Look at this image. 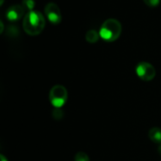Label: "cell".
Wrapping results in <instances>:
<instances>
[{
    "mask_svg": "<svg viewBox=\"0 0 161 161\" xmlns=\"http://www.w3.org/2000/svg\"><path fill=\"white\" fill-rule=\"evenodd\" d=\"M45 26L44 16L40 11H28L23 20V27L26 34L30 36H37L42 32Z\"/></svg>",
    "mask_w": 161,
    "mask_h": 161,
    "instance_id": "cell-1",
    "label": "cell"
},
{
    "mask_svg": "<svg viewBox=\"0 0 161 161\" xmlns=\"http://www.w3.org/2000/svg\"><path fill=\"white\" fill-rule=\"evenodd\" d=\"M122 33V25L116 19L106 20L99 31L100 37L108 42H115Z\"/></svg>",
    "mask_w": 161,
    "mask_h": 161,
    "instance_id": "cell-2",
    "label": "cell"
},
{
    "mask_svg": "<svg viewBox=\"0 0 161 161\" xmlns=\"http://www.w3.org/2000/svg\"><path fill=\"white\" fill-rule=\"evenodd\" d=\"M68 92L62 85H55L49 92V100L54 108H61L66 103Z\"/></svg>",
    "mask_w": 161,
    "mask_h": 161,
    "instance_id": "cell-3",
    "label": "cell"
},
{
    "mask_svg": "<svg viewBox=\"0 0 161 161\" xmlns=\"http://www.w3.org/2000/svg\"><path fill=\"white\" fill-rule=\"evenodd\" d=\"M136 74L142 80L151 81L156 76V69L151 63L143 61L136 66Z\"/></svg>",
    "mask_w": 161,
    "mask_h": 161,
    "instance_id": "cell-4",
    "label": "cell"
},
{
    "mask_svg": "<svg viewBox=\"0 0 161 161\" xmlns=\"http://www.w3.org/2000/svg\"><path fill=\"white\" fill-rule=\"evenodd\" d=\"M44 12L47 20L53 24L58 25L61 22V11L58 6L55 3H48L44 8Z\"/></svg>",
    "mask_w": 161,
    "mask_h": 161,
    "instance_id": "cell-5",
    "label": "cell"
},
{
    "mask_svg": "<svg viewBox=\"0 0 161 161\" xmlns=\"http://www.w3.org/2000/svg\"><path fill=\"white\" fill-rule=\"evenodd\" d=\"M25 8L22 5H13L10 6L6 11V17L8 21L14 23L18 22L24 15Z\"/></svg>",
    "mask_w": 161,
    "mask_h": 161,
    "instance_id": "cell-6",
    "label": "cell"
},
{
    "mask_svg": "<svg viewBox=\"0 0 161 161\" xmlns=\"http://www.w3.org/2000/svg\"><path fill=\"white\" fill-rule=\"evenodd\" d=\"M148 136H149V139L153 142L161 144V128L154 127V128L150 129Z\"/></svg>",
    "mask_w": 161,
    "mask_h": 161,
    "instance_id": "cell-7",
    "label": "cell"
},
{
    "mask_svg": "<svg viewBox=\"0 0 161 161\" xmlns=\"http://www.w3.org/2000/svg\"><path fill=\"white\" fill-rule=\"evenodd\" d=\"M99 37H100V34L94 29H91L86 33V40L90 43H95L98 41Z\"/></svg>",
    "mask_w": 161,
    "mask_h": 161,
    "instance_id": "cell-8",
    "label": "cell"
},
{
    "mask_svg": "<svg viewBox=\"0 0 161 161\" xmlns=\"http://www.w3.org/2000/svg\"><path fill=\"white\" fill-rule=\"evenodd\" d=\"M22 6L24 7L25 9H28L29 11L33 10L35 7V1L34 0H23Z\"/></svg>",
    "mask_w": 161,
    "mask_h": 161,
    "instance_id": "cell-9",
    "label": "cell"
},
{
    "mask_svg": "<svg viewBox=\"0 0 161 161\" xmlns=\"http://www.w3.org/2000/svg\"><path fill=\"white\" fill-rule=\"evenodd\" d=\"M75 161H90L88 155L84 152H78L75 156Z\"/></svg>",
    "mask_w": 161,
    "mask_h": 161,
    "instance_id": "cell-10",
    "label": "cell"
},
{
    "mask_svg": "<svg viewBox=\"0 0 161 161\" xmlns=\"http://www.w3.org/2000/svg\"><path fill=\"white\" fill-rule=\"evenodd\" d=\"M53 118L56 120H59L63 116V111L61 110V108H55V109L52 111Z\"/></svg>",
    "mask_w": 161,
    "mask_h": 161,
    "instance_id": "cell-11",
    "label": "cell"
},
{
    "mask_svg": "<svg viewBox=\"0 0 161 161\" xmlns=\"http://www.w3.org/2000/svg\"><path fill=\"white\" fill-rule=\"evenodd\" d=\"M143 2L150 8H156L159 5L160 0H143Z\"/></svg>",
    "mask_w": 161,
    "mask_h": 161,
    "instance_id": "cell-12",
    "label": "cell"
},
{
    "mask_svg": "<svg viewBox=\"0 0 161 161\" xmlns=\"http://www.w3.org/2000/svg\"><path fill=\"white\" fill-rule=\"evenodd\" d=\"M0 25H1V29H0V32L2 33V32H3V30H4V24H3V22H2V21L0 22Z\"/></svg>",
    "mask_w": 161,
    "mask_h": 161,
    "instance_id": "cell-13",
    "label": "cell"
},
{
    "mask_svg": "<svg viewBox=\"0 0 161 161\" xmlns=\"http://www.w3.org/2000/svg\"><path fill=\"white\" fill-rule=\"evenodd\" d=\"M1 161H8V160L6 159V158H5L3 155H1Z\"/></svg>",
    "mask_w": 161,
    "mask_h": 161,
    "instance_id": "cell-14",
    "label": "cell"
},
{
    "mask_svg": "<svg viewBox=\"0 0 161 161\" xmlns=\"http://www.w3.org/2000/svg\"><path fill=\"white\" fill-rule=\"evenodd\" d=\"M158 151H159V153L161 154V144H160V146H159V148H158Z\"/></svg>",
    "mask_w": 161,
    "mask_h": 161,
    "instance_id": "cell-15",
    "label": "cell"
},
{
    "mask_svg": "<svg viewBox=\"0 0 161 161\" xmlns=\"http://www.w3.org/2000/svg\"><path fill=\"white\" fill-rule=\"evenodd\" d=\"M3 3H4V0H1V2H0V5H3Z\"/></svg>",
    "mask_w": 161,
    "mask_h": 161,
    "instance_id": "cell-16",
    "label": "cell"
}]
</instances>
